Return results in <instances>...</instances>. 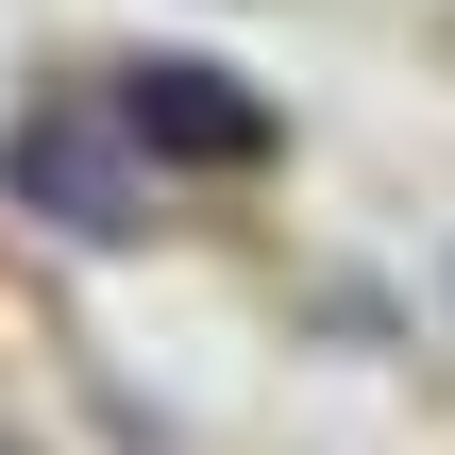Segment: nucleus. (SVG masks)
<instances>
[{"mask_svg":"<svg viewBox=\"0 0 455 455\" xmlns=\"http://www.w3.org/2000/svg\"><path fill=\"white\" fill-rule=\"evenodd\" d=\"M118 135L135 152H186V169H253L270 152V101H236L220 68H135L118 84Z\"/></svg>","mask_w":455,"mask_h":455,"instance_id":"nucleus-1","label":"nucleus"},{"mask_svg":"<svg viewBox=\"0 0 455 455\" xmlns=\"http://www.w3.org/2000/svg\"><path fill=\"white\" fill-rule=\"evenodd\" d=\"M0 186H34L68 236H135V169L101 152V135H68V118H34V135H0Z\"/></svg>","mask_w":455,"mask_h":455,"instance_id":"nucleus-2","label":"nucleus"}]
</instances>
